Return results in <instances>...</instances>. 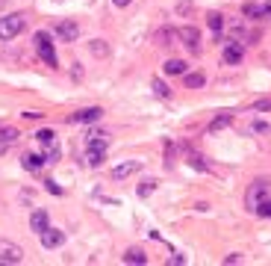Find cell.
Masks as SVG:
<instances>
[{
  "label": "cell",
  "instance_id": "1",
  "mask_svg": "<svg viewBox=\"0 0 271 266\" xmlns=\"http://www.w3.org/2000/svg\"><path fill=\"white\" fill-rule=\"evenodd\" d=\"M35 51H38V56L51 65V68H56L59 65V59H56V48H53V42H51V35L48 33H35Z\"/></svg>",
  "mask_w": 271,
  "mask_h": 266
},
{
  "label": "cell",
  "instance_id": "2",
  "mask_svg": "<svg viewBox=\"0 0 271 266\" xmlns=\"http://www.w3.org/2000/svg\"><path fill=\"white\" fill-rule=\"evenodd\" d=\"M27 27V18L12 12V15H3L0 18V39H15L21 30Z\"/></svg>",
  "mask_w": 271,
  "mask_h": 266
},
{
  "label": "cell",
  "instance_id": "3",
  "mask_svg": "<svg viewBox=\"0 0 271 266\" xmlns=\"http://www.w3.org/2000/svg\"><path fill=\"white\" fill-rule=\"evenodd\" d=\"M268 180H254L251 183V189L245 195V204H248V210H256L259 207V201H265V195H268Z\"/></svg>",
  "mask_w": 271,
  "mask_h": 266
},
{
  "label": "cell",
  "instance_id": "4",
  "mask_svg": "<svg viewBox=\"0 0 271 266\" xmlns=\"http://www.w3.org/2000/svg\"><path fill=\"white\" fill-rule=\"evenodd\" d=\"M21 260H24V248L0 240V263H21Z\"/></svg>",
  "mask_w": 271,
  "mask_h": 266
},
{
  "label": "cell",
  "instance_id": "5",
  "mask_svg": "<svg viewBox=\"0 0 271 266\" xmlns=\"http://www.w3.org/2000/svg\"><path fill=\"white\" fill-rule=\"evenodd\" d=\"M177 39H180L192 53L201 51V33H198V27H180V30H177Z\"/></svg>",
  "mask_w": 271,
  "mask_h": 266
},
{
  "label": "cell",
  "instance_id": "6",
  "mask_svg": "<svg viewBox=\"0 0 271 266\" xmlns=\"http://www.w3.org/2000/svg\"><path fill=\"white\" fill-rule=\"evenodd\" d=\"M101 116H103L101 106H85V109H77L68 122H71V124H92V122H98Z\"/></svg>",
  "mask_w": 271,
  "mask_h": 266
},
{
  "label": "cell",
  "instance_id": "7",
  "mask_svg": "<svg viewBox=\"0 0 271 266\" xmlns=\"http://www.w3.org/2000/svg\"><path fill=\"white\" fill-rule=\"evenodd\" d=\"M56 35H59L62 42H77V39H80V24H77V21H59V24H56Z\"/></svg>",
  "mask_w": 271,
  "mask_h": 266
},
{
  "label": "cell",
  "instance_id": "8",
  "mask_svg": "<svg viewBox=\"0 0 271 266\" xmlns=\"http://www.w3.org/2000/svg\"><path fill=\"white\" fill-rule=\"evenodd\" d=\"M242 56H245V45H242V42H227V45H224V62H227V65H239Z\"/></svg>",
  "mask_w": 271,
  "mask_h": 266
},
{
  "label": "cell",
  "instance_id": "9",
  "mask_svg": "<svg viewBox=\"0 0 271 266\" xmlns=\"http://www.w3.org/2000/svg\"><path fill=\"white\" fill-rule=\"evenodd\" d=\"M38 237H41V246H44V248H59L62 243H65V234H62V231H56V228L41 231Z\"/></svg>",
  "mask_w": 271,
  "mask_h": 266
},
{
  "label": "cell",
  "instance_id": "10",
  "mask_svg": "<svg viewBox=\"0 0 271 266\" xmlns=\"http://www.w3.org/2000/svg\"><path fill=\"white\" fill-rule=\"evenodd\" d=\"M139 169H142V163H139V160H130V163H121V166H115V169H112V177H115V180H124V177L136 175Z\"/></svg>",
  "mask_w": 271,
  "mask_h": 266
},
{
  "label": "cell",
  "instance_id": "11",
  "mask_svg": "<svg viewBox=\"0 0 271 266\" xmlns=\"http://www.w3.org/2000/svg\"><path fill=\"white\" fill-rule=\"evenodd\" d=\"M30 228H33L35 234H41V231L51 228V216H48V210H35L33 216H30Z\"/></svg>",
  "mask_w": 271,
  "mask_h": 266
},
{
  "label": "cell",
  "instance_id": "12",
  "mask_svg": "<svg viewBox=\"0 0 271 266\" xmlns=\"http://www.w3.org/2000/svg\"><path fill=\"white\" fill-rule=\"evenodd\" d=\"M124 263H133V266H145V263H148V254H145L142 248H127V254H124Z\"/></svg>",
  "mask_w": 271,
  "mask_h": 266
},
{
  "label": "cell",
  "instance_id": "13",
  "mask_svg": "<svg viewBox=\"0 0 271 266\" xmlns=\"http://www.w3.org/2000/svg\"><path fill=\"white\" fill-rule=\"evenodd\" d=\"M15 139H18V130H15V127H0V154H3V151H6V148H9Z\"/></svg>",
  "mask_w": 271,
  "mask_h": 266
},
{
  "label": "cell",
  "instance_id": "14",
  "mask_svg": "<svg viewBox=\"0 0 271 266\" xmlns=\"http://www.w3.org/2000/svg\"><path fill=\"white\" fill-rule=\"evenodd\" d=\"M21 163H24V169H27V172H38V169L44 166V157H38V154H24Z\"/></svg>",
  "mask_w": 271,
  "mask_h": 266
},
{
  "label": "cell",
  "instance_id": "15",
  "mask_svg": "<svg viewBox=\"0 0 271 266\" xmlns=\"http://www.w3.org/2000/svg\"><path fill=\"white\" fill-rule=\"evenodd\" d=\"M230 122H233V112H221L218 119H212V122H209V133H218V130H224Z\"/></svg>",
  "mask_w": 271,
  "mask_h": 266
},
{
  "label": "cell",
  "instance_id": "16",
  "mask_svg": "<svg viewBox=\"0 0 271 266\" xmlns=\"http://www.w3.org/2000/svg\"><path fill=\"white\" fill-rule=\"evenodd\" d=\"M183 80H186V89H201L203 83H206V77H203L201 71H192V74H183Z\"/></svg>",
  "mask_w": 271,
  "mask_h": 266
},
{
  "label": "cell",
  "instance_id": "17",
  "mask_svg": "<svg viewBox=\"0 0 271 266\" xmlns=\"http://www.w3.org/2000/svg\"><path fill=\"white\" fill-rule=\"evenodd\" d=\"M206 27H209L212 33H221V30H224V15H221V12H209V15H206Z\"/></svg>",
  "mask_w": 271,
  "mask_h": 266
},
{
  "label": "cell",
  "instance_id": "18",
  "mask_svg": "<svg viewBox=\"0 0 271 266\" xmlns=\"http://www.w3.org/2000/svg\"><path fill=\"white\" fill-rule=\"evenodd\" d=\"M103 157H106V151H101V148H85V163L88 166H101Z\"/></svg>",
  "mask_w": 271,
  "mask_h": 266
},
{
  "label": "cell",
  "instance_id": "19",
  "mask_svg": "<svg viewBox=\"0 0 271 266\" xmlns=\"http://www.w3.org/2000/svg\"><path fill=\"white\" fill-rule=\"evenodd\" d=\"M174 39H177V30H171V27H165V30H159L156 33V45H174Z\"/></svg>",
  "mask_w": 271,
  "mask_h": 266
},
{
  "label": "cell",
  "instance_id": "20",
  "mask_svg": "<svg viewBox=\"0 0 271 266\" xmlns=\"http://www.w3.org/2000/svg\"><path fill=\"white\" fill-rule=\"evenodd\" d=\"M88 51L95 53V56H109V45L103 39H95V42H88Z\"/></svg>",
  "mask_w": 271,
  "mask_h": 266
},
{
  "label": "cell",
  "instance_id": "21",
  "mask_svg": "<svg viewBox=\"0 0 271 266\" xmlns=\"http://www.w3.org/2000/svg\"><path fill=\"white\" fill-rule=\"evenodd\" d=\"M165 74H186V62L183 59H168L165 62Z\"/></svg>",
  "mask_w": 271,
  "mask_h": 266
},
{
  "label": "cell",
  "instance_id": "22",
  "mask_svg": "<svg viewBox=\"0 0 271 266\" xmlns=\"http://www.w3.org/2000/svg\"><path fill=\"white\" fill-rule=\"evenodd\" d=\"M242 12H245V18H262V3H245Z\"/></svg>",
  "mask_w": 271,
  "mask_h": 266
},
{
  "label": "cell",
  "instance_id": "23",
  "mask_svg": "<svg viewBox=\"0 0 271 266\" xmlns=\"http://www.w3.org/2000/svg\"><path fill=\"white\" fill-rule=\"evenodd\" d=\"M189 166H195L198 172H209V163H206L201 154H189Z\"/></svg>",
  "mask_w": 271,
  "mask_h": 266
},
{
  "label": "cell",
  "instance_id": "24",
  "mask_svg": "<svg viewBox=\"0 0 271 266\" xmlns=\"http://www.w3.org/2000/svg\"><path fill=\"white\" fill-rule=\"evenodd\" d=\"M153 189H156V180H145V183H139V189H136V193H139V198H148Z\"/></svg>",
  "mask_w": 271,
  "mask_h": 266
},
{
  "label": "cell",
  "instance_id": "25",
  "mask_svg": "<svg viewBox=\"0 0 271 266\" xmlns=\"http://www.w3.org/2000/svg\"><path fill=\"white\" fill-rule=\"evenodd\" d=\"M151 86H153V92H156V95H159V98H171V89L165 86V83H162V80H159V77H156V80H153Z\"/></svg>",
  "mask_w": 271,
  "mask_h": 266
},
{
  "label": "cell",
  "instance_id": "26",
  "mask_svg": "<svg viewBox=\"0 0 271 266\" xmlns=\"http://www.w3.org/2000/svg\"><path fill=\"white\" fill-rule=\"evenodd\" d=\"M35 139L41 142V145H51V142H56V133L44 127V130H38V133H35Z\"/></svg>",
  "mask_w": 271,
  "mask_h": 266
},
{
  "label": "cell",
  "instance_id": "27",
  "mask_svg": "<svg viewBox=\"0 0 271 266\" xmlns=\"http://www.w3.org/2000/svg\"><path fill=\"white\" fill-rule=\"evenodd\" d=\"M56 160H59V148H56V142H51L44 151V163H56Z\"/></svg>",
  "mask_w": 271,
  "mask_h": 266
},
{
  "label": "cell",
  "instance_id": "28",
  "mask_svg": "<svg viewBox=\"0 0 271 266\" xmlns=\"http://www.w3.org/2000/svg\"><path fill=\"white\" fill-rule=\"evenodd\" d=\"M254 213H259V216H265V219H271V198H265V201H259V207H256Z\"/></svg>",
  "mask_w": 271,
  "mask_h": 266
},
{
  "label": "cell",
  "instance_id": "29",
  "mask_svg": "<svg viewBox=\"0 0 271 266\" xmlns=\"http://www.w3.org/2000/svg\"><path fill=\"white\" fill-rule=\"evenodd\" d=\"M251 130H254V133H268L271 127L265 122H254V124H251Z\"/></svg>",
  "mask_w": 271,
  "mask_h": 266
},
{
  "label": "cell",
  "instance_id": "30",
  "mask_svg": "<svg viewBox=\"0 0 271 266\" xmlns=\"http://www.w3.org/2000/svg\"><path fill=\"white\" fill-rule=\"evenodd\" d=\"M224 263H242V254H227Z\"/></svg>",
  "mask_w": 271,
  "mask_h": 266
},
{
  "label": "cell",
  "instance_id": "31",
  "mask_svg": "<svg viewBox=\"0 0 271 266\" xmlns=\"http://www.w3.org/2000/svg\"><path fill=\"white\" fill-rule=\"evenodd\" d=\"M168 263H177V266H183V263H186V257H183V254H174V257H171Z\"/></svg>",
  "mask_w": 271,
  "mask_h": 266
},
{
  "label": "cell",
  "instance_id": "32",
  "mask_svg": "<svg viewBox=\"0 0 271 266\" xmlns=\"http://www.w3.org/2000/svg\"><path fill=\"white\" fill-rule=\"evenodd\" d=\"M48 189H51L53 195H62V189H59V186H56V183H53V180H48Z\"/></svg>",
  "mask_w": 271,
  "mask_h": 266
},
{
  "label": "cell",
  "instance_id": "33",
  "mask_svg": "<svg viewBox=\"0 0 271 266\" xmlns=\"http://www.w3.org/2000/svg\"><path fill=\"white\" fill-rule=\"evenodd\" d=\"M256 109H262V112H265V109H271V101H256Z\"/></svg>",
  "mask_w": 271,
  "mask_h": 266
},
{
  "label": "cell",
  "instance_id": "34",
  "mask_svg": "<svg viewBox=\"0 0 271 266\" xmlns=\"http://www.w3.org/2000/svg\"><path fill=\"white\" fill-rule=\"evenodd\" d=\"M112 3H115V6H118V9H124V6H130V3H133V0H112Z\"/></svg>",
  "mask_w": 271,
  "mask_h": 266
},
{
  "label": "cell",
  "instance_id": "35",
  "mask_svg": "<svg viewBox=\"0 0 271 266\" xmlns=\"http://www.w3.org/2000/svg\"><path fill=\"white\" fill-rule=\"evenodd\" d=\"M262 18H271V3H265V6H262Z\"/></svg>",
  "mask_w": 271,
  "mask_h": 266
}]
</instances>
